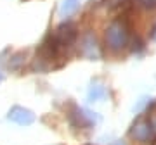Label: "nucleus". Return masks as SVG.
Here are the masks:
<instances>
[{"label":"nucleus","instance_id":"3","mask_svg":"<svg viewBox=\"0 0 156 145\" xmlns=\"http://www.w3.org/2000/svg\"><path fill=\"white\" fill-rule=\"evenodd\" d=\"M130 137L135 140V142H140V143H146L153 140L154 133H153V126H151V121L147 117H139L134 124H132V130H130Z\"/></svg>","mask_w":156,"mask_h":145},{"label":"nucleus","instance_id":"10","mask_svg":"<svg viewBox=\"0 0 156 145\" xmlns=\"http://www.w3.org/2000/svg\"><path fill=\"white\" fill-rule=\"evenodd\" d=\"M149 121H151V126H153V133H154V137H156V116H153Z\"/></svg>","mask_w":156,"mask_h":145},{"label":"nucleus","instance_id":"11","mask_svg":"<svg viewBox=\"0 0 156 145\" xmlns=\"http://www.w3.org/2000/svg\"><path fill=\"white\" fill-rule=\"evenodd\" d=\"M111 145H127L123 140H118V142H115V143H111Z\"/></svg>","mask_w":156,"mask_h":145},{"label":"nucleus","instance_id":"9","mask_svg":"<svg viewBox=\"0 0 156 145\" xmlns=\"http://www.w3.org/2000/svg\"><path fill=\"white\" fill-rule=\"evenodd\" d=\"M137 2H139V5L142 7V9H146V11L156 9V0H137Z\"/></svg>","mask_w":156,"mask_h":145},{"label":"nucleus","instance_id":"6","mask_svg":"<svg viewBox=\"0 0 156 145\" xmlns=\"http://www.w3.org/2000/svg\"><path fill=\"white\" fill-rule=\"evenodd\" d=\"M69 119H71V123L75 128H87V126H90V119L87 117V114H83V111H80V109H76V107H73L71 114H69Z\"/></svg>","mask_w":156,"mask_h":145},{"label":"nucleus","instance_id":"4","mask_svg":"<svg viewBox=\"0 0 156 145\" xmlns=\"http://www.w3.org/2000/svg\"><path fill=\"white\" fill-rule=\"evenodd\" d=\"M9 119L14 121L16 124L28 126L35 121V114L30 109H24V107H12L11 112H9Z\"/></svg>","mask_w":156,"mask_h":145},{"label":"nucleus","instance_id":"13","mask_svg":"<svg viewBox=\"0 0 156 145\" xmlns=\"http://www.w3.org/2000/svg\"><path fill=\"white\" fill-rule=\"evenodd\" d=\"M0 81H2V74H0Z\"/></svg>","mask_w":156,"mask_h":145},{"label":"nucleus","instance_id":"1","mask_svg":"<svg viewBox=\"0 0 156 145\" xmlns=\"http://www.w3.org/2000/svg\"><path fill=\"white\" fill-rule=\"evenodd\" d=\"M128 40H130V31H128L127 22L123 19H115L109 22L106 33H104V42H106L108 50H111L113 54L122 52L128 45Z\"/></svg>","mask_w":156,"mask_h":145},{"label":"nucleus","instance_id":"2","mask_svg":"<svg viewBox=\"0 0 156 145\" xmlns=\"http://www.w3.org/2000/svg\"><path fill=\"white\" fill-rule=\"evenodd\" d=\"M50 35H52L56 45L59 47V50L62 52V50H66V49H69V47L76 42L78 29H76V26H75L73 22H62L61 26Z\"/></svg>","mask_w":156,"mask_h":145},{"label":"nucleus","instance_id":"7","mask_svg":"<svg viewBox=\"0 0 156 145\" xmlns=\"http://www.w3.org/2000/svg\"><path fill=\"white\" fill-rule=\"evenodd\" d=\"M76 9H78V0H62L61 9H59V16L68 17V16H71Z\"/></svg>","mask_w":156,"mask_h":145},{"label":"nucleus","instance_id":"12","mask_svg":"<svg viewBox=\"0 0 156 145\" xmlns=\"http://www.w3.org/2000/svg\"><path fill=\"white\" fill-rule=\"evenodd\" d=\"M153 38L156 40V28H154V31H153Z\"/></svg>","mask_w":156,"mask_h":145},{"label":"nucleus","instance_id":"8","mask_svg":"<svg viewBox=\"0 0 156 145\" xmlns=\"http://www.w3.org/2000/svg\"><path fill=\"white\" fill-rule=\"evenodd\" d=\"M104 93H106V90L102 88L101 85H92V88L89 92V99L90 100H99L101 97H104Z\"/></svg>","mask_w":156,"mask_h":145},{"label":"nucleus","instance_id":"5","mask_svg":"<svg viewBox=\"0 0 156 145\" xmlns=\"http://www.w3.org/2000/svg\"><path fill=\"white\" fill-rule=\"evenodd\" d=\"M82 54L87 59H97L99 57V45H97V40L92 33L85 35L83 40H82Z\"/></svg>","mask_w":156,"mask_h":145}]
</instances>
